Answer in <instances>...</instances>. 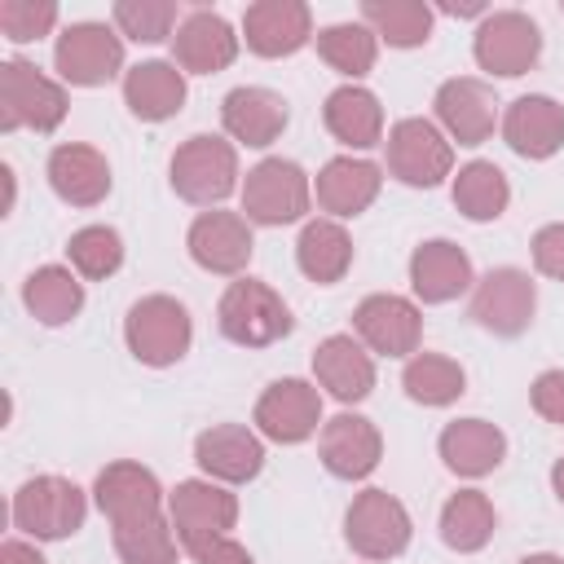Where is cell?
Returning a JSON list of instances; mask_svg holds the SVG:
<instances>
[{"instance_id":"cell-37","label":"cell","mask_w":564,"mask_h":564,"mask_svg":"<svg viewBox=\"0 0 564 564\" xmlns=\"http://www.w3.org/2000/svg\"><path fill=\"white\" fill-rule=\"evenodd\" d=\"M317 57L348 75V79H361L375 70V57H379V35L366 26V22H335L326 31H317Z\"/></svg>"},{"instance_id":"cell-15","label":"cell","mask_w":564,"mask_h":564,"mask_svg":"<svg viewBox=\"0 0 564 564\" xmlns=\"http://www.w3.org/2000/svg\"><path fill=\"white\" fill-rule=\"evenodd\" d=\"M93 498L101 507V516L115 524H128V520H145V516H159L163 511V489H159V476L132 458H119L110 467L97 471L93 480Z\"/></svg>"},{"instance_id":"cell-31","label":"cell","mask_w":564,"mask_h":564,"mask_svg":"<svg viewBox=\"0 0 564 564\" xmlns=\"http://www.w3.org/2000/svg\"><path fill=\"white\" fill-rule=\"evenodd\" d=\"M295 264L308 282L330 286L352 269V238L339 220H308L295 242Z\"/></svg>"},{"instance_id":"cell-44","label":"cell","mask_w":564,"mask_h":564,"mask_svg":"<svg viewBox=\"0 0 564 564\" xmlns=\"http://www.w3.org/2000/svg\"><path fill=\"white\" fill-rule=\"evenodd\" d=\"M533 264H538V273L564 282V220L560 225H542L533 234Z\"/></svg>"},{"instance_id":"cell-34","label":"cell","mask_w":564,"mask_h":564,"mask_svg":"<svg viewBox=\"0 0 564 564\" xmlns=\"http://www.w3.org/2000/svg\"><path fill=\"white\" fill-rule=\"evenodd\" d=\"M511 203V185L502 176L498 163L489 159H471L458 167L454 176V207L467 216V220H498Z\"/></svg>"},{"instance_id":"cell-46","label":"cell","mask_w":564,"mask_h":564,"mask_svg":"<svg viewBox=\"0 0 564 564\" xmlns=\"http://www.w3.org/2000/svg\"><path fill=\"white\" fill-rule=\"evenodd\" d=\"M551 489H555V498L564 502V458H555V467H551Z\"/></svg>"},{"instance_id":"cell-22","label":"cell","mask_w":564,"mask_h":564,"mask_svg":"<svg viewBox=\"0 0 564 564\" xmlns=\"http://www.w3.org/2000/svg\"><path fill=\"white\" fill-rule=\"evenodd\" d=\"M238 57V35L234 26L212 13V9H194L189 18H181L176 35H172V62L189 75H216Z\"/></svg>"},{"instance_id":"cell-4","label":"cell","mask_w":564,"mask_h":564,"mask_svg":"<svg viewBox=\"0 0 564 564\" xmlns=\"http://www.w3.org/2000/svg\"><path fill=\"white\" fill-rule=\"evenodd\" d=\"M172 189L194 207H216L238 189V154L225 137L198 132L172 154Z\"/></svg>"},{"instance_id":"cell-24","label":"cell","mask_w":564,"mask_h":564,"mask_svg":"<svg viewBox=\"0 0 564 564\" xmlns=\"http://www.w3.org/2000/svg\"><path fill=\"white\" fill-rule=\"evenodd\" d=\"M286 119H291V110H286L282 93H273V88L247 84V88L225 93V101H220V123H225V132H229L234 141L251 145V150L273 145V141L282 137Z\"/></svg>"},{"instance_id":"cell-36","label":"cell","mask_w":564,"mask_h":564,"mask_svg":"<svg viewBox=\"0 0 564 564\" xmlns=\"http://www.w3.org/2000/svg\"><path fill=\"white\" fill-rule=\"evenodd\" d=\"M361 22L392 48H419L432 35V9L423 0H366Z\"/></svg>"},{"instance_id":"cell-5","label":"cell","mask_w":564,"mask_h":564,"mask_svg":"<svg viewBox=\"0 0 564 564\" xmlns=\"http://www.w3.org/2000/svg\"><path fill=\"white\" fill-rule=\"evenodd\" d=\"M62 119H66V88L48 79L40 66H31L26 57H9L0 66V128L53 132Z\"/></svg>"},{"instance_id":"cell-30","label":"cell","mask_w":564,"mask_h":564,"mask_svg":"<svg viewBox=\"0 0 564 564\" xmlns=\"http://www.w3.org/2000/svg\"><path fill=\"white\" fill-rule=\"evenodd\" d=\"M322 123H326V132H330L339 145H348V150H370V145L383 141V106H379V97H375L370 88H361V84L335 88V93L326 97V106H322Z\"/></svg>"},{"instance_id":"cell-26","label":"cell","mask_w":564,"mask_h":564,"mask_svg":"<svg viewBox=\"0 0 564 564\" xmlns=\"http://www.w3.org/2000/svg\"><path fill=\"white\" fill-rule=\"evenodd\" d=\"M313 375L344 405L366 401L375 392V361L361 348V339H352V335H326L313 352Z\"/></svg>"},{"instance_id":"cell-25","label":"cell","mask_w":564,"mask_h":564,"mask_svg":"<svg viewBox=\"0 0 564 564\" xmlns=\"http://www.w3.org/2000/svg\"><path fill=\"white\" fill-rule=\"evenodd\" d=\"M379 189H383V172H379V163H370V159H352V154L330 159V163L317 172V185H313L317 207L330 212L335 220L361 216V212L379 198Z\"/></svg>"},{"instance_id":"cell-28","label":"cell","mask_w":564,"mask_h":564,"mask_svg":"<svg viewBox=\"0 0 564 564\" xmlns=\"http://www.w3.org/2000/svg\"><path fill=\"white\" fill-rule=\"evenodd\" d=\"M436 449L454 476L476 480V476H489L507 458V436L485 419H454V423H445Z\"/></svg>"},{"instance_id":"cell-7","label":"cell","mask_w":564,"mask_h":564,"mask_svg":"<svg viewBox=\"0 0 564 564\" xmlns=\"http://www.w3.org/2000/svg\"><path fill=\"white\" fill-rule=\"evenodd\" d=\"M410 511L401 507V498H392L388 489H366L352 498L348 516H344V538L352 546V555L361 560H397L410 546Z\"/></svg>"},{"instance_id":"cell-41","label":"cell","mask_w":564,"mask_h":564,"mask_svg":"<svg viewBox=\"0 0 564 564\" xmlns=\"http://www.w3.org/2000/svg\"><path fill=\"white\" fill-rule=\"evenodd\" d=\"M57 26V4L48 0H4L0 4V31L13 44H31Z\"/></svg>"},{"instance_id":"cell-12","label":"cell","mask_w":564,"mask_h":564,"mask_svg":"<svg viewBox=\"0 0 564 564\" xmlns=\"http://www.w3.org/2000/svg\"><path fill=\"white\" fill-rule=\"evenodd\" d=\"M352 330L379 357H414L423 339V317H419V304H410L405 295L379 291L352 308Z\"/></svg>"},{"instance_id":"cell-1","label":"cell","mask_w":564,"mask_h":564,"mask_svg":"<svg viewBox=\"0 0 564 564\" xmlns=\"http://www.w3.org/2000/svg\"><path fill=\"white\" fill-rule=\"evenodd\" d=\"M216 326L238 348H269V344H278V339L291 335L295 317H291L286 300L269 282L238 278V282L225 286V295L216 304Z\"/></svg>"},{"instance_id":"cell-40","label":"cell","mask_w":564,"mask_h":564,"mask_svg":"<svg viewBox=\"0 0 564 564\" xmlns=\"http://www.w3.org/2000/svg\"><path fill=\"white\" fill-rule=\"evenodd\" d=\"M115 26L137 44H159L181 22H176V4L172 0H119L115 4Z\"/></svg>"},{"instance_id":"cell-32","label":"cell","mask_w":564,"mask_h":564,"mask_svg":"<svg viewBox=\"0 0 564 564\" xmlns=\"http://www.w3.org/2000/svg\"><path fill=\"white\" fill-rule=\"evenodd\" d=\"M22 304L40 326H66L84 308V282L66 264H44L22 282Z\"/></svg>"},{"instance_id":"cell-6","label":"cell","mask_w":564,"mask_h":564,"mask_svg":"<svg viewBox=\"0 0 564 564\" xmlns=\"http://www.w3.org/2000/svg\"><path fill=\"white\" fill-rule=\"evenodd\" d=\"M313 185L300 163L291 159H260L242 181V212L251 225H295L308 212Z\"/></svg>"},{"instance_id":"cell-10","label":"cell","mask_w":564,"mask_h":564,"mask_svg":"<svg viewBox=\"0 0 564 564\" xmlns=\"http://www.w3.org/2000/svg\"><path fill=\"white\" fill-rule=\"evenodd\" d=\"M471 53H476V66L498 75V79H516L524 75L538 53H542V31L529 13L520 9H498L489 13L480 26H476V40H471Z\"/></svg>"},{"instance_id":"cell-2","label":"cell","mask_w":564,"mask_h":564,"mask_svg":"<svg viewBox=\"0 0 564 564\" xmlns=\"http://www.w3.org/2000/svg\"><path fill=\"white\" fill-rule=\"evenodd\" d=\"M123 339L141 366H176L194 344L189 308L172 295H141L123 317Z\"/></svg>"},{"instance_id":"cell-45","label":"cell","mask_w":564,"mask_h":564,"mask_svg":"<svg viewBox=\"0 0 564 564\" xmlns=\"http://www.w3.org/2000/svg\"><path fill=\"white\" fill-rule=\"evenodd\" d=\"M0 564H44V555H40L31 542H22V538H9V542L0 546Z\"/></svg>"},{"instance_id":"cell-18","label":"cell","mask_w":564,"mask_h":564,"mask_svg":"<svg viewBox=\"0 0 564 564\" xmlns=\"http://www.w3.org/2000/svg\"><path fill=\"white\" fill-rule=\"evenodd\" d=\"M194 463L216 485H247L264 467V441L242 423H216L194 441Z\"/></svg>"},{"instance_id":"cell-14","label":"cell","mask_w":564,"mask_h":564,"mask_svg":"<svg viewBox=\"0 0 564 564\" xmlns=\"http://www.w3.org/2000/svg\"><path fill=\"white\" fill-rule=\"evenodd\" d=\"M185 247H189L198 269L220 273V278H238L251 264V251H256L251 220L238 216V212H203V216H194V225L185 234Z\"/></svg>"},{"instance_id":"cell-8","label":"cell","mask_w":564,"mask_h":564,"mask_svg":"<svg viewBox=\"0 0 564 564\" xmlns=\"http://www.w3.org/2000/svg\"><path fill=\"white\" fill-rule=\"evenodd\" d=\"M388 172L401 185L432 189L454 172V145L432 119H401L388 132Z\"/></svg>"},{"instance_id":"cell-20","label":"cell","mask_w":564,"mask_h":564,"mask_svg":"<svg viewBox=\"0 0 564 564\" xmlns=\"http://www.w3.org/2000/svg\"><path fill=\"white\" fill-rule=\"evenodd\" d=\"M410 286L423 304H449V300H458L463 291L476 286V273H471V260L458 242L427 238L410 256Z\"/></svg>"},{"instance_id":"cell-11","label":"cell","mask_w":564,"mask_h":564,"mask_svg":"<svg viewBox=\"0 0 564 564\" xmlns=\"http://www.w3.org/2000/svg\"><path fill=\"white\" fill-rule=\"evenodd\" d=\"M53 66L75 88H97L123 70V40L106 22H70L53 44Z\"/></svg>"},{"instance_id":"cell-29","label":"cell","mask_w":564,"mask_h":564,"mask_svg":"<svg viewBox=\"0 0 564 564\" xmlns=\"http://www.w3.org/2000/svg\"><path fill=\"white\" fill-rule=\"evenodd\" d=\"M123 101L141 123H163L185 106V70L176 62H137L123 75Z\"/></svg>"},{"instance_id":"cell-39","label":"cell","mask_w":564,"mask_h":564,"mask_svg":"<svg viewBox=\"0 0 564 564\" xmlns=\"http://www.w3.org/2000/svg\"><path fill=\"white\" fill-rule=\"evenodd\" d=\"M66 256H70V269H75L79 278L101 282V278L119 273V264H123V238H119V229H110V225H84V229L70 234Z\"/></svg>"},{"instance_id":"cell-38","label":"cell","mask_w":564,"mask_h":564,"mask_svg":"<svg viewBox=\"0 0 564 564\" xmlns=\"http://www.w3.org/2000/svg\"><path fill=\"white\" fill-rule=\"evenodd\" d=\"M115 551L123 564H176V529L172 516H145V520H128L115 524Z\"/></svg>"},{"instance_id":"cell-13","label":"cell","mask_w":564,"mask_h":564,"mask_svg":"<svg viewBox=\"0 0 564 564\" xmlns=\"http://www.w3.org/2000/svg\"><path fill=\"white\" fill-rule=\"evenodd\" d=\"M251 423L260 436H269L278 445H300L322 423V392L308 379H273L260 392Z\"/></svg>"},{"instance_id":"cell-21","label":"cell","mask_w":564,"mask_h":564,"mask_svg":"<svg viewBox=\"0 0 564 564\" xmlns=\"http://www.w3.org/2000/svg\"><path fill=\"white\" fill-rule=\"evenodd\" d=\"M167 516H172L176 542H189L203 533H229L238 524V498L216 480H181L167 494Z\"/></svg>"},{"instance_id":"cell-9","label":"cell","mask_w":564,"mask_h":564,"mask_svg":"<svg viewBox=\"0 0 564 564\" xmlns=\"http://www.w3.org/2000/svg\"><path fill=\"white\" fill-rule=\"evenodd\" d=\"M533 308H538V286L524 269L516 264H502V269H489L476 286H471V317L480 330L498 335V339H516L529 330L533 322Z\"/></svg>"},{"instance_id":"cell-3","label":"cell","mask_w":564,"mask_h":564,"mask_svg":"<svg viewBox=\"0 0 564 564\" xmlns=\"http://www.w3.org/2000/svg\"><path fill=\"white\" fill-rule=\"evenodd\" d=\"M13 529L31 533L35 542H62L84 529L88 520V498L75 480L66 476H31L13 494Z\"/></svg>"},{"instance_id":"cell-47","label":"cell","mask_w":564,"mask_h":564,"mask_svg":"<svg viewBox=\"0 0 564 564\" xmlns=\"http://www.w3.org/2000/svg\"><path fill=\"white\" fill-rule=\"evenodd\" d=\"M520 564H564V555H551V551H533V555H524Z\"/></svg>"},{"instance_id":"cell-16","label":"cell","mask_w":564,"mask_h":564,"mask_svg":"<svg viewBox=\"0 0 564 564\" xmlns=\"http://www.w3.org/2000/svg\"><path fill=\"white\" fill-rule=\"evenodd\" d=\"M432 106H436V119L449 132V141H458V145H485L494 137L498 101H494V88L485 79H471V75L445 79L436 88V101Z\"/></svg>"},{"instance_id":"cell-33","label":"cell","mask_w":564,"mask_h":564,"mask_svg":"<svg viewBox=\"0 0 564 564\" xmlns=\"http://www.w3.org/2000/svg\"><path fill=\"white\" fill-rule=\"evenodd\" d=\"M494 529H498V511H494V502L480 489H458V494L445 498V507H441V538H445L449 551L471 555V551H480L494 538Z\"/></svg>"},{"instance_id":"cell-19","label":"cell","mask_w":564,"mask_h":564,"mask_svg":"<svg viewBox=\"0 0 564 564\" xmlns=\"http://www.w3.org/2000/svg\"><path fill=\"white\" fill-rule=\"evenodd\" d=\"M242 35L260 57H291L313 40V13L300 0H256L242 13Z\"/></svg>"},{"instance_id":"cell-48","label":"cell","mask_w":564,"mask_h":564,"mask_svg":"<svg viewBox=\"0 0 564 564\" xmlns=\"http://www.w3.org/2000/svg\"><path fill=\"white\" fill-rule=\"evenodd\" d=\"M445 13H458L463 18V13H480V4H445Z\"/></svg>"},{"instance_id":"cell-27","label":"cell","mask_w":564,"mask_h":564,"mask_svg":"<svg viewBox=\"0 0 564 564\" xmlns=\"http://www.w3.org/2000/svg\"><path fill=\"white\" fill-rule=\"evenodd\" d=\"M48 185L70 207H97L110 194V163L101 150L66 141L48 154Z\"/></svg>"},{"instance_id":"cell-42","label":"cell","mask_w":564,"mask_h":564,"mask_svg":"<svg viewBox=\"0 0 564 564\" xmlns=\"http://www.w3.org/2000/svg\"><path fill=\"white\" fill-rule=\"evenodd\" d=\"M181 551L194 555V564H256L251 551L242 542H234L229 533H203V538H189L181 542Z\"/></svg>"},{"instance_id":"cell-23","label":"cell","mask_w":564,"mask_h":564,"mask_svg":"<svg viewBox=\"0 0 564 564\" xmlns=\"http://www.w3.org/2000/svg\"><path fill=\"white\" fill-rule=\"evenodd\" d=\"M502 141L520 154V159H551L564 145V106L546 93H529L516 97L502 115Z\"/></svg>"},{"instance_id":"cell-17","label":"cell","mask_w":564,"mask_h":564,"mask_svg":"<svg viewBox=\"0 0 564 564\" xmlns=\"http://www.w3.org/2000/svg\"><path fill=\"white\" fill-rule=\"evenodd\" d=\"M317 454H322V467L339 480H366L375 467H379V454H383V436L370 419L361 414H335L322 423V436H317Z\"/></svg>"},{"instance_id":"cell-35","label":"cell","mask_w":564,"mask_h":564,"mask_svg":"<svg viewBox=\"0 0 564 564\" xmlns=\"http://www.w3.org/2000/svg\"><path fill=\"white\" fill-rule=\"evenodd\" d=\"M401 388L419 405H454L467 392V375L445 352H414L401 370Z\"/></svg>"},{"instance_id":"cell-43","label":"cell","mask_w":564,"mask_h":564,"mask_svg":"<svg viewBox=\"0 0 564 564\" xmlns=\"http://www.w3.org/2000/svg\"><path fill=\"white\" fill-rule=\"evenodd\" d=\"M529 401L533 410L546 419V423H560L564 427V370H542L529 388Z\"/></svg>"}]
</instances>
